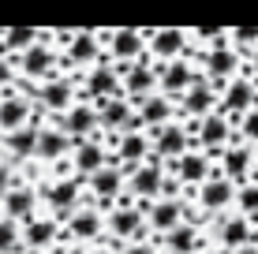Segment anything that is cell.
<instances>
[{
	"instance_id": "2",
	"label": "cell",
	"mask_w": 258,
	"mask_h": 254,
	"mask_svg": "<svg viewBox=\"0 0 258 254\" xmlns=\"http://www.w3.org/2000/svg\"><path fill=\"white\" fill-rule=\"evenodd\" d=\"M232 127L236 124H228L225 112H213V116H206V120L195 124V142L206 150V157H221L228 150V135H232Z\"/></svg>"
},
{
	"instance_id": "7",
	"label": "cell",
	"mask_w": 258,
	"mask_h": 254,
	"mask_svg": "<svg viewBox=\"0 0 258 254\" xmlns=\"http://www.w3.org/2000/svg\"><path fill=\"white\" fill-rule=\"evenodd\" d=\"M202 78H199V71L187 64V60H172V64H165L161 67V86H165V94H187V90H195Z\"/></svg>"
},
{
	"instance_id": "16",
	"label": "cell",
	"mask_w": 258,
	"mask_h": 254,
	"mask_svg": "<svg viewBox=\"0 0 258 254\" xmlns=\"http://www.w3.org/2000/svg\"><path fill=\"white\" fill-rule=\"evenodd\" d=\"M26 120H30V105L23 98H4V105H0V131L15 135V131L26 127Z\"/></svg>"
},
{
	"instance_id": "24",
	"label": "cell",
	"mask_w": 258,
	"mask_h": 254,
	"mask_svg": "<svg viewBox=\"0 0 258 254\" xmlns=\"http://www.w3.org/2000/svg\"><path fill=\"white\" fill-rule=\"evenodd\" d=\"M75 239H94V235H101V213L97 209H79L75 217H71V228H68Z\"/></svg>"
},
{
	"instance_id": "11",
	"label": "cell",
	"mask_w": 258,
	"mask_h": 254,
	"mask_svg": "<svg viewBox=\"0 0 258 254\" xmlns=\"http://www.w3.org/2000/svg\"><path fill=\"white\" fill-rule=\"evenodd\" d=\"M183 45H187V30H176V26H168V30H150V49L157 52L161 60H180Z\"/></svg>"
},
{
	"instance_id": "40",
	"label": "cell",
	"mask_w": 258,
	"mask_h": 254,
	"mask_svg": "<svg viewBox=\"0 0 258 254\" xmlns=\"http://www.w3.org/2000/svg\"><path fill=\"white\" fill-rule=\"evenodd\" d=\"M191 34H195L199 41H213V45H221V41H225L221 34H228V30H225V26H217V23H202V26H195Z\"/></svg>"
},
{
	"instance_id": "23",
	"label": "cell",
	"mask_w": 258,
	"mask_h": 254,
	"mask_svg": "<svg viewBox=\"0 0 258 254\" xmlns=\"http://www.w3.org/2000/svg\"><path fill=\"white\" fill-rule=\"evenodd\" d=\"M68 52H71V60H75V64H90V60H97V52H101L97 34H94V30H79L75 41L68 45Z\"/></svg>"
},
{
	"instance_id": "14",
	"label": "cell",
	"mask_w": 258,
	"mask_h": 254,
	"mask_svg": "<svg viewBox=\"0 0 258 254\" xmlns=\"http://www.w3.org/2000/svg\"><path fill=\"white\" fill-rule=\"evenodd\" d=\"M161 187H165V176H161V164H157V161H142L139 168L131 172V191H135L139 198L157 195Z\"/></svg>"
},
{
	"instance_id": "15",
	"label": "cell",
	"mask_w": 258,
	"mask_h": 254,
	"mask_svg": "<svg viewBox=\"0 0 258 254\" xmlns=\"http://www.w3.org/2000/svg\"><path fill=\"white\" fill-rule=\"evenodd\" d=\"M109 232L116 235V239H135L142 232V213L131 206H120L116 213H109Z\"/></svg>"
},
{
	"instance_id": "26",
	"label": "cell",
	"mask_w": 258,
	"mask_h": 254,
	"mask_svg": "<svg viewBox=\"0 0 258 254\" xmlns=\"http://www.w3.org/2000/svg\"><path fill=\"white\" fill-rule=\"evenodd\" d=\"M94 124H97V116H94L90 105H79V109H71L68 116H64V131H68L71 138H83Z\"/></svg>"
},
{
	"instance_id": "3",
	"label": "cell",
	"mask_w": 258,
	"mask_h": 254,
	"mask_svg": "<svg viewBox=\"0 0 258 254\" xmlns=\"http://www.w3.org/2000/svg\"><path fill=\"white\" fill-rule=\"evenodd\" d=\"M217 161H221V176H228L236 187L251 183L254 172H258V153L251 150V146H228Z\"/></svg>"
},
{
	"instance_id": "42",
	"label": "cell",
	"mask_w": 258,
	"mask_h": 254,
	"mask_svg": "<svg viewBox=\"0 0 258 254\" xmlns=\"http://www.w3.org/2000/svg\"><path fill=\"white\" fill-rule=\"evenodd\" d=\"M123 254H154V247H150V243H131Z\"/></svg>"
},
{
	"instance_id": "8",
	"label": "cell",
	"mask_w": 258,
	"mask_h": 254,
	"mask_svg": "<svg viewBox=\"0 0 258 254\" xmlns=\"http://www.w3.org/2000/svg\"><path fill=\"white\" fill-rule=\"evenodd\" d=\"M217 235H221V243H225L228 250H239V247H247V243H258V235H254V221L251 217H228V221H221V228H217Z\"/></svg>"
},
{
	"instance_id": "27",
	"label": "cell",
	"mask_w": 258,
	"mask_h": 254,
	"mask_svg": "<svg viewBox=\"0 0 258 254\" xmlns=\"http://www.w3.org/2000/svg\"><path fill=\"white\" fill-rule=\"evenodd\" d=\"M120 180H123V176H120L116 168H101L97 176H90V191L101 198V202H109V198L120 195Z\"/></svg>"
},
{
	"instance_id": "36",
	"label": "cell",
	"mask_w": 258,
	"mask_h": 254,
	"mask_svg": "<svg viewBox=\"0 0 258 254\" xmlns=\"http://www.w3.org/2000/svg\"><path fill=\"white\" fill-rule=\"evenodd\" d=\"M236 206L243 209V217H251V221H258V180L243 183V187L236 191Z\"/></svg>"
},
{
	"instance_id": "43",
	"label": "cell",
	"mask_w": 258,
	"mask_h": 254,
	"mask_svg": "<svg viewBox=\"0 0 258 254\" xmlns=\"http://www.w3.org/2000/svg\"><path fill=\"white\" fill-rule=\"evenodd\" d=\"M8 82H12V64L0 60V86H8Z\"/></svg>"
},
{
	"instance_id": "46",
	"label": "cell",
	"mask_w": 258,
	"mask_h": 254,
	"mask_svg": "<svg viewBox=\"0 0 258 254\" xmlns=\"http://www.w3.org/2000/svg\"><path fill=\"white\" fill-rule=\"evenodd\" d=\"M254 235H258V221H254Z\"/></svg>"
},
{
	"instance_id": "18",
	"label": "cell",
	"mask_w": 258,
	"mask_h": 254,
	"mask_svg": "<svg viewBox=\"0 0 258 254\" xmlns=\"http://www.w3.org/2000/svg\"><path fill=\"white\" fill-rule=\"evenodd\" d=\"M71 146V135L68 131H56V127H45L38 138V157H45V161H56V157H64Z\"/></svg>"
},
{
	"instance_id": "20",
	"label": "cell",
	"mask_w": 258,
	"mask_h": 254,
	"mask_svg": "<svg viewBox=\"0 0 258 254\" xmlns=\"http://www.w3.org/2000/svg\"><path fill=\"white\" fill-rule=\"evenodd\" d=\"M101 168H105V150L97 142H83L75 150V172H83V176H97Z\"/></svg>"
},
{
	"instance_id": "22",
	"label": "cell",
	"mask_w": 258,
	"mask_h": 254,
	"mask_svg": "<svg viewBox=\"0 0 258 254\" xmlns=\"http://www.w3.org/2000/svg\"><path fill=\"white\" fill-rule=\"evenodd\" d=\"M168 112H172V105H168V98H161V94H150V98L139 101V124H165Z\"/></svg>"
},
{
	"instance_id": "29",
	"label": "cell",
	"mask_w": 258,
	"mask_h": 254,
	"mask_svg": "<svg viewBox=\"0 0 258 254\" xmlns=\"http://www.w3.org/2000/svg\"><path fill=\"white\" fill-rule=\"evenodd\" d=\"M38 41H41V30H34V26H12V30H4V45L8 49L30 52Z\"/></svg>"
},
{
	"instance_id": "38",
	"label": "cell",
	"mask_w": 258,
	"mask_h": 254,
	"mask_svg": "<svg viewBox=\"0 0 258 254\" xmlns=\"http://www.w3.org/2000/svg\"><path fill=\"white\" fill-rule=\"evenodd\" d=\"M236 131H239V138H243L247 146H254L258 142V105L251 112H247V116H239L236 120Z\"/></svg>"
},
{
	"instance_id": "9",
	"label": "cell",
	"mask_w": 258,
	"mask_h": 254,
	"mask_svg": "<svg viewBox=\"0 0 258 254\" xmlns=\"http://www.w3.org/2000/svg\"><path fill=\"white\" fill-rule=\"evenodd\" d=\"M217 105H221V90H213L206 78H202L195 90L183 94V112H187V116L206 120V116H213V109H217Z\"/></svg>"
},
{
	"instance_id": "12",
	"label": "cell",
	"mask_w": 258,
	"mask_h": 254,
	"mask_svg": "<svg viewBox=\"0 0 258 254\" xmlns=\"http://www.w3.org/2000/svg\"><path fill=\"white\" fill-rule=\"evenodd\" d=\"M187 146H191V131L183 124H165L161 135H157V153L161 157H176V161H180L183 153H191Z\"/></svg>"
},
{
	"instance_id": "39",
	"label": "cell",
	"mask_w": 258,
	"mask_h": 254,
	"mask_svg": "<svg viewBox=\"0 0 258 254\" xmlns=\"http://www.w3.org/2000/svg\"><path fill=\"white\" fill-rule=\"evenodd\" d=\"M15 243H19V228L12 217H4L0 221V250H15Z\"/></svg>"
},
{
	"instance_id": "34",
	"label": "cell",
	"mask_w": 258,
	"mask_h": 254,
	"mask_svg": "<svg viewBox=\"0 0 258 254\" xmlns=\"http://www.w3.org/2000/svg\"><path fill=\"white\" fill-rule=\"evenodd\" d=\"M150 86H154V71L146 64H135L127 71V94H139V98H150Z\"/></svg>"
},
{
	"instance_id": "28",
	"label": "cell",
	"mask_w": 258,
	"mask_h": 254,
	"mask_svg": "<svg viewBox=\"0 0 258 254\" xmlns=\"http://www.w3.org/2000/svg\"><path fill=\"white\" fill-rule=\"evenodd\" d=\"M38 138H41V131L34 124H26L23 131H15V135L8 138V150L15 157H30V153H38Z\"/></svg>"
},
{
	"instance_id": "17",
	"label": "cell",
	"mask_w": 258,
	"mask_h": 254,
	"mask_svg": "<svg viewBox=\"0 0 258 254\" xmlns=\"http://www.w3.org/2000/svg\"><path fill=\"white\" fill-rule=\"evenodd\" d=\"M4 209H8V217H12V221H26V217L34 213V191L15 183V187L4 195Z\"/></svg>"
},
{
	"instance_id": "30",
	"label": "cell",
	"mask_w": 258,
	"mask_h": 254,
	"mask_svg": "<svg viewBox=\"0 0 258 254\" xmlns=\"http://www.w3.org/2000/svg\"><path fill=\"white\" fill-rule=\"evenodd\" d=\"M68 101H71V82L49 78V82L41 86V105H45V109H64Z\"/></svg>"
},
{
	"instance_id": "32",
	"label": "cell",
	"mask_w": 258,
	"mask_h": 254,
	"mask_svg": "<svg viewBox=\"0 0 258 254\" xmlns=\"http://www.w3.org/2000/svg\"><path fill=\"white\" fill-rule=\"evenodd\" d=\"M90 94H94V98H101V101L116 98V71H112V67H94V75H90Z\"/></svg>"
},
{
	"instance_id": "6",
	"label": "cell",
	"mask_w": 258,
	"mask_h": 254,
	"mask_svg": "<svg viewBox=\"0 0 258 254\" xmlns=\"http://www.w3.org/2000/svg\"><path fill=\"white\" fill-rule=\"evenodd\" d=\"M183 206L180 198H161L157 206H150V213H146V221H150V228L154 232H161V235H168V232H176L180 228V221H183Z\"/></svg>"
},
{
	"instance_id": "47",
	"label": "cell",
	"mask_w": 258,
	"mask_h": 254,
	"mask_svg": "<svg viewBox=\"0 0 258 254\" xmlns=\"http://www.w3.org/2000/svg\"><path fill=\"white\" fill-rule=\"evenodd\" d=\"M94 254H105V250H94Z\"/></svg>"
},
{
	"instance_id": "13",
	"label": "cell",
	"mask_w": 258,
	"mask_h": 254,
	"mask_svg": "<svg viewBox=\"0 0 258 254\" xmlns=\"http://www.w3.org/2000/svg\"><path fill=\"white\" fill-rule=\"evenodd\" d=\"M176 180H180V183H195V187H202V183L210 180V157H206V153H199V150L183 153L180 161H176Z\"/></svg>"
},
{
	"instance_id": "21",
	"label": "cell",
	"mask_w": 258,
	"mask_h": 254,
	"mask_svg": "<svg viewBox=\"0 0 258 254\" xmlns=\"http://www.w3.org/2000/svg\"><path fill=\"white\" fill-rule=\"evenodd\" d=\"M75 198H79V183L75 180H56L52 187H45V202L52 209H60V213H68V209L75 206Z\"/></svg>"
},
{
	"instance_id": "41",
	"label": "cell",
	"mask_w": 258,
	"mask_h": 254,
	"mask_svg": "<svg viewBox=\"0 0 258 254\" xmlns=\"http://www.w3.org/2000/svg\"><path fill=\"white\" fill-rule=\"evenodd\" d=\"M8 191H12V172H8V168H0V198H4Z\"/></svg>"
},
{
	"instance_id": "4",
	"label": "cell",
	"mask_w": 258,
	"mask_h": 254,
	"mask_svg": "<svg viewBox=\"0 0 258 254\" xmlns=\"http://www.w3.org/2000/svg\"><path fill=\"white\" fill-rule=\"evenodd\" d=\"M202 60H206V75H210V86H213V90H225V82H232L236 71H239V52L228 45V41L213 45Z\"/></svg>"
},
{
	"instance_id": "5",
	"label": "cell",
	"mask_w": 258,
	"mask_h": 254,
	"mask_svg": "<svg viewBox=\"0 0 258 254\" xmlns=\"http://www.w3.org/2000/svg\"><path fill=\"white\" fill-rule=\"evenodd\" d=\"M236 191H239L236 183L217 172V176H210L199 187V195H195V198H199V206L206 209V213H217V209H228V202H236Z\"/></svg>"
},
{
	"instance_id": "19",
	"label": "cell",
	"mask_w": 258,
	"mask_h": 254,
	"mask_svg": "<svg viewBox=\"0 0 258 254\" xmlns=\"http://www.w3.org/2000/svg\"><path fill=\"white\" fill-rule=\"evenodd\" d=\"M101 120L105 127H131L135 124V116H131V105L123 101V98H109V101H101Z\"/></svg>"
},
{
	"instance_id": "1",
	"label": "cell",
	"mask_w": 258,
	"mask_h": 254,
	"mask_svg": "<svg viewBox=\"0 0 258 254\" xmlns=\"http://www.w3.org/2000/svg\"><path fill=\"white\" fill-rule=\"evenodd\" d=\"M258 105V86L254 78L247 75H236L232 82H225V90H221V109H225V116H232V124L239 116H247Z\"/></svg>"
},
{
	"instance_id": "31",
	"label": "cell",
	"mask_w": 258,
	"mask_h": 254,
	"mask_svg": "<svg viewBox=\"0 0 258 254\" xmlns=\"http://www.w3.org/2000/svg\"><path fill=\"white\" fill-rule=\"evenodd\" d=\"M49 67H52V52H49V45H34L30 52H23V71L26 75H49Z\"/></svg>"
},
{
	"instance_id": "33",
	"label": "cell",
	"mask_w": 258,
	"mask_h": 254,
	"mask_svg": "<svg viewBox=\"0 0 258 254\" xmlns=\"http://www.w3.org/2000/svg\"><path fill=\"white\" fill-rule=\"evenodd\" d=\"M146 150H150V146H146V138L135 135V131L120 138V157H123L127 164H135V168H139V161H142V157H146Z\"/></svg>"
},
{
	"instance_id": "25",
	"label": "cell",
	"mask_w": 258,
	"mask_h": 254,
	"mask_svg": "<svg viewBox=\"0 0 258 254\" xmlns=\"http://www.w3.org/2000/svg\"><path fill=\"white\" fill-rule=\"evenodd\" d=\"M165 247L172 254H195V250H199V232H195V224H180L176 232H168Z\"/></svg>"
},
{
	"instance_id": "10",
	"label": "cell",
	"mask_w": 258,
	"mask_h": 254,
	"mask_svg": "<svg viewBox=\"0 0 258 254\" xmlns=\"http://www.w3.org/2000/svg\"><path fill=\"white\" fill-rule=\"evenodd\" d=\"M146 34H150V30H116V34L109 38L112 56H116L120 64H139L142 45H146Z\"/></svg>"
},
{
	"instance_id": "44",
	"label": "cell",
	"mask_w": 258,
	"mask_h": 254,
	"mask_svg": "<svg viewBox=\"0 0 258 254\" xmlns=\"http://www.w3.org/2000/svg\"><path fill=\"white\" fill-rule=\"evenodd\" d=\"M247 67H251V75H254V78H258V49H254V52H251V56H247Z\"/></svg>"
},
{
	"instance_id": "35",
	"label": "cell",
	"mask_w": 258,
	"mask_h": 254,
	"mask_svg": "<svg viewBox=\"0 0 258 254\" xmlns=\"http://www.w3.org/2000/svg\"><path fill=\"white\" fill-rule=\"evenodd\" d=\"M56 239V224L52 221H30L26 224V247H45Z\"/></svg>"
},
{
	"instance_id": "45",
	"label": "cell",
	"mask_w": 258,
	"mask_h": 254,
	"mask_svg": "<svg viewBox=\"0 0 258 254\" xmlns=\"http://www.w3.org/2000/svg\"><path fill=\"white\" fill-rule=\"evenodd\" d=\"M228 254H258V243H247V247H239V250H228Z\"/></svg>"
},
{
	"instance_id": "37",
	"label": "cell",
	"mask_w": 258,
	"mask_h": 254,
	"mask_svg": "<svg viewBox=\"0 0 258 254\" xmlns=\"http://www.w3.org/2000/svg\"><path fill=\"white\" fill-rule=\"evenodd\" d=\"M232 34V49H247V56L258 49V26H236V30H228Z\"/></svg>"
}]
</instances>
